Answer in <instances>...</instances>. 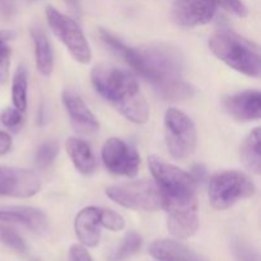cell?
<instances>
[{"mask_svg": "<svg viewBox=\"0 0 261 261\" xmlns=\"http://www.w3.org/2000/svg\"><path fill=\"white\" fill-rule=\"evenodd\" d=\"M99 37L105 45L149 82L162 99L175 102L193 97L194 88L182 78L185 63L180 50L166 43L130 47L102 28L99 30Z\"/></svg>", "mask_w": 261, "mask_h": 261, "instance_id": "cell-1", "label": "cell"}, {"mask_svg": "<svg viewBox=\"0 0 261 261\" xmlns=\"http://www.w3.org/2000/svg\"><path fill=\"white\" fill-rule=\"evenodd\" d=\"M96 91L134 124H145L149 107L140 92L137 79L129 71L112 65H98L91 73Z\"/></svg>", "mask_w": 261, "mask_h": 261, "instance_id": "cell-2", "label": "cell"}, {"mask_svg": "<svg viewBox=\"0 0 261 261\" xmlns=\"http://www.w3.org/2000/svg\"><path fill=\"white\" fill-rule=\"evenodd\" d=\"M212 53L229 68L247 76H259L261 61L259 47L229 28H219L209 38Z\"/></svg>", "mask_w": 261, "mask_h": 261, "instance_id": "cell-3", "label": "cell"}, {"mask_svg": "<svg viewBox=\"0 0 261 261\" xmlns=\"http://www.w3.org/2000/svg\"><path fill=\"white\" fill-rule=\"evenodd\" d=\"M106 195L119 205L133 211L154 212L162 209L163 194L153 181L140 180L110 186Z\"/></svg>", "mask_w": 261, "mask_h": 261, "instance_id": "cell-4", "label": "cell"}, {"mask_svg": "<svg viewBox=\"0 0 261 261\" xmlns=\"http://www.w3.org/2000/svg\"><path fill=\"white\" fill-rule=\"evenodd\" d=\"M255 191L254 182L240 171H223L209 181V201L218 211L231 208L241 199L251 198Z\"/></svg>", "mask_w": 261, "mask_h": 261, "instance_id": "cell-5", "label": "cell"}, {"mask_svg": "<svg viewBox=\"0 0 261 261\" xmlns=\"http://www.w3.org/2000/svg\"><path fill=\"white\" fill-rule=\"evenodd\" d=\"M46 18L54 35L65 45L71 56L78 63L88 64L92 59V51L78 23L54 7L46 8Z\"/></svg>", "mask_w": 261, "mask_h": 261, "instance_id": "cell-6", "label": "cell"}, {"mask_svg": "<svg viewBox=\"0 0 261 261\" xmlns=\"http://www.w3.org/2000/svg\"><path fill=\"white\" fill-rule=\"evenodd\" d=\"M166 144L176 160H185L196 147V127L193 120L177 109H168L165 115Z\"/></svg>", "mask_w": 261, "mask_h": 261, "instance_id": "cell-7", "label": "cell"}, {"mask_svg": "<svg viewBox=\"0 0 261 261\" xmlns=\"http://www.w3.org/2000/svg\"><path fill=\"white\" fill-rule=\"evenodd\" d=\"M167 213V229L175 239L188 240L199 229L196 196L178 198L163 195V206Z\"/></svg>", "mask_w": 261, "mask_h": 261, "instance_id": "cell-8", "label": "cell"}, {"mask_svg": "<svg viewBox=\"0 0 261 261\" xmlns=\"http://www.w3.org/2000/svg\"><path fill=\"white\" fill-rule=\"evenodd\" d=\"M150 172L163 195L188 198L196 196V181L186 171L165 162L155 155L148 158Z\"/></svg>", "mask_w": 261, "mask_h": 261, "instance_id": "cell-9", "label": "cell"}, {"mask_svg": "<svg viewBox=\"0 0 261 261\" xmlns=\"http://www.w3.org/2000/svg\"><path fill=\"white\" fill-rule=\"evenodd\" d=\"M102 161L114 175L135 177L140 165L137 150L119 138H110L102 148Z\"/></svg>", "mask_w": 261, "mask_h": 261, "instance_id": "cell-10", "label": "cell"}, {"mask_svg": "<svg viewBox=\"0 0 261 261\" xmlns=\"http://www.w3.org/2000/svg\"><path fill=\"white\" fill-rule=\"evenodd\" d=\"M41 190V180L24 168L0 166V195L25 199Z\"/></svg>", "mask_w": 261, "mask_h": 261, "instance_id": "cell-11", "label": "cell"}, {"mask_svg": "<svg viewBox=\"0 0 261 261\" xmlns=\"http://www.w3.org/2000/svg\"><path fill=\"white\" fill-rule=\"evenodd\" d=\"M213 0H175L172 18L178 25L196 27L211 22L217 13Z\"/></svg>", "mask_w": 261, "mask_h": 261, "instance_id": "cell-12", "label": "cell"}, {"mask_svg": "<svg viewBox=\"0 0 261 261\" xmlns=\"http://www.w3.org/2000/svg\"><path fill=\"white\" fill-rule=\"evenodd\" d=\"M63 103L76 133L82 135H93L98 132L99 124L96 116L79 94L71 89H65L63 92Z\"/></svg>", "mask_w": 261, "mask_h": 261, "instance_id": "cell-13", "label": "cell"}, {"mask_svg": "<svg viewBox=\"0 0 261 261\" xmlns=\"http://www.w3.org/2000/svg\"><path fill=\"white\" fill-rule=\"evenodd\" d=\"M223 106L233 119L240 121L259 120L261 117V94L254 89L231 94L223 99Z\"/></svg>", "mask_w": 261, "mask_h": 261, "instance_id": "cell-14", "label": "cell"}, {"mask_svg": "<svg viewBox=\"0 0 261 261\" xmlns=\"http://www.w3.org/2000/svg\"><path fill=\"white\" fill-rule=\"evenodd\" d=\"M0 221L17 223L27 227L36 233H43L47 229V218L40 209L32 206L7 205L0 206Z\"/></svg>", "mask_w": 261, "mask_h": 261, "instance_id": "cell-15", "label": "cell"}, {"mask_svg": "<svg viewBox=\"0 0 261 261\" xmlns=\"http://www.w3.org/2000/svg\"><path fill=\"white\" fill-rule=\"evenodd\" d=\"M74 229L82 245L96 247L101 240L99 231V208L87 206L82 209L74 221Z\"/></svg>", "mask_w": 261, "mask_h": 261, "instance_id": "cell-16", "label": "cell"}, {"mask_svg": "<svg viewBox=\"0 0 261 261\" xmlns=\"http://www.w3.org/2000/svg\"><path fill=\"white\" fill-rule=\"evenodd\" d=\"M148 251L161 261H206L190 247L173 240H157L150 244Z\"/></svg>", "mask_w": 261, "mask_h": 261, "instance_id": "cell-17", "label": "cell"}, {"mask_svg": "<svg viewBox=\"0 0 261 261\" xmlns=\"http://www.w3.org/2000/svg\"><path fill=\"white\" fill-rule=\"evenodd\" d=\"M66 152L73 162L74 167L83 175H91L97 167V161L91 147L84 140L78 138H69L65 143Z\"/></svg>", "mask_w": 261, "mask_h": 261, "instance_id": "cell-18", "label": "cell"}, {"mask_svg": "<svg viewBox=\"0 0 261 261\" xmlns=\"http://www.w3.org/2000/svg\"><path fill=\"white\" fill-rule=\"evenodd\" d=\"M33 47H35L36 65L42 75H51L54 70V53L47 36L41 27L31 28Z\"/></svg>", "mask_w": 261, "mask_h": 261, "instance_id": "cell-19", "label": "cell"}, {"mask_svg": "<svg viewBox=\"0 0 261 261\" xmlns=\"http://www.w3.org/2000/svg\"><path fill=\"white\" fill-rule=\"evenodd\" d=\"M261 132L259 127L252 130L249 137L245 139L241 149V158L245 167L252 173L259 175L261 171V155H260Z\"/></svg>", "mask_w": 261, "mask_h": 261, "instance_id": "cell-20", "label": "cell"}, {"mask_svg": "<svg viewBox=\"0 0 261 261\" xmlns=\"http://www.w3.org/2000/svg\"><path fill=\"white\" fill-rule=\"evenodd\" d=\"M28 75L27 70L23 65L17 69L13 78L12 84V99L15 109L20 112H24L27 110L28 101Z\"/></svg>", "mask_w": 261, "mask_h": 261, "instance_id": "cell-21", "label": "cell"}, {"mask_svg": "<svg viewBox=\"0 0 261 261\" xmlns=\"http://www.w3.org/2000/svg\"><path fill=\"white\" fill-rule=\"evenodd\" d=\"M142 237L139 233L132 231L127 232L125 234L124 240L121 241L120 246L117 247L114 251V254L111 255V261H122L126 260L127 257H130L132 255H134L135 252H138L142 247Z\"/></svg>", "mask_w": 261, "mask_h": 261, "instance_id": "cell-22", "label": "cell"}, {"mask_svg": "<svg viewBox=\"0 0 261 261\" xmlns=\"http://www.w3.org/2000/svg\"><path fill=\"white\" fill-rule=\"evenodd\" d=\"M59 152V145L55 142H46L43 144L40 145V148L37 149L36 153L35 162L40 170H45L47 168L51 163L54 162V160L56 158Z\"/></svg>", "mask_w": 261, "mask_h": 261, "instance_id": "cell-23", "label": "cell"}, {"mask_svg": "<svg viewBox=\"0 0 261 261\" xmlns=\"http://www.w3.org/2000/svg\"><path fill=\"white\" fill-rule=\"evenodd\" d=\"M99 226L112 232H119L125 228V219L111 209L99 208Z\"/></svg>", "mask_w": 261, "mask_h": 261, "instance_id": "cell-24", "label": "cell"}, {"mask_svg": "<svg viewBox=\"0 0 261 261\" xmlns=\"http://www.w3.org/2000/svg\"><path fill=\"white\" fill-rule=\"evenodd\" d=\"M0 241L5 245V246L10 247L12 250L17 252H24L25 251V244L22 240L19 234L15 233L13 229L7 228V227L0 226Z\"/></svg>", "mask_w": 261, "mask_h": 261, "instance_id": "cell-25", "label": "cell"}, {"mask_svg": "<svg viewBox=\"0 0 261 261\" xmlns=\"http://www.w3.org/2000/svg\"><path fill=\"white\" fill-rule=\"evenodd\" d=\"M0 120L3 125L13 132H18L20 126L23 125V116L22 112L18 111L15 107H8L0 114Z\"/></svg>", "mask_w": 261, "mask_h": 261, "instance_id": "cell-26", "label": "cell"}, {"mask_svg": "<svg viewBox=\"0 0 261 261\" xmlns=\"http://www.w3.org/2000/svg\"><path fill=\"white\" fill-rule=\"evenodd\" d=\"M234 254L237 261H259V255L246 242L237 241L234 245Z\"/></svg>", "mask_w": 261, "mask_h": 261, "instance_id": "cell-27", "label": "cell"}, {"mask_svg": "<svg viewBox=\"0 0 261 261\" xmlns=\"http://www.w3.org/2000/svg\"><path fill=\"white\" fill-rule=\"evenodd\" d=\"M217 7H222L223 9L233 13L237 17L245 18L247 15L246 5L242 3V0H213Z\"/></svg>", "mask_w": 261, "mask_h": 261, "instance_id": "cell-28", "label": "cell"}, {"mask_svg": "<svg viewBox=\"0 0 261 261\" xmlns=\"http://www.w3.org/2000/svg\"><path fill=\"white\" fill-rule=\"evenodd\" d=\"M10 65V48L7 43L0 45V83H5L9 75Z\"/></svg>", "mask_w": 261, "mask_h": 261, "instance_id": "cell-29", "label": "cell"}, {"mask_svg": "<svg viewBox=\"0 0 261 261\" xmlns=\"http://www.w3.org/2000/svg\"><path fill=\"white\" fill-rule=\"evenodd\" d=\"M69 256L70 261H93L88 251L82 245H73L69 250Z\"/></svg>", "mask_w": 261, "mask_h": 261, "instance_id": "cell-30", "label": "cell"}, {"mask_svg": "<svg viewBox=\"0 0 261 261\" xmlns=\"http://www.w3.org/2000/svg\"><path fill=\"white\" fill-rule=\"evenodd\" d=\"M12 148V138L9 134L0 132V155L7 154Z\"/></svg>", "mask_w": 261, "mask_h": 261, "instance_id": "cell-31", "label": "cell"}, {"mask_svg": "<svg viewBox=\"0 0 261 261\" xmlns=\"http://www.w3.org/2000/svg\"><path fill=\"white\" fill-rule=\"evenodd\" d=\"M191 176H193L194 180L196 181V184H199L200 181H204L206 177V170L203 165H196L194 166L193 170H191Z\"/></svg>", "mask_w": 261, "mask_h": 261, "instance_id": "cell-32", "label": "cell"}, {"mask_svg": "<svg viewBox=\"0 0 261 261\" xmlns=\"http://www.w3.org/2000/svg\"><path fill=\"white\" fill-rule=\"evenodd\" d=\"M14 10V3L13 0H0V14L4 17H9Z\"/></svg>", "mask_w": 261, "mask_h": 261, "instance_id": "cell-33", "label": "cell"}, {"mask_svg": "<svg viewBox=\"0 0 261 261\" xmlns=\"http://www.w3.org/2000/svg\"><path fill=\"white\" fill-rule=\"evenodd\" d=\"M13 37H14V32H12V31L0 30V45H2V43H7L8 41L12 40Z\"/></svg>", "mask_w": 261, "mask_h": 261, "instance_id": "cell-34", "label": "cell"}, {"mask_svg": "<svg viewBox=\"0 0 261 261\" xmlns=\"http://www.w3.org/2000/svg\"><path fill=\"white\" fill-rule=\"evenodd\" d=\"M31 2H35V0H31Z\"/></svg>", "mask_w": 261, "mask_h": 261, "instance_id": "cell-35", "label": "cell"}, {"mask_svg": "<svg viewBox=\"0 0 261 261\" xmlns=\"http://www.w3.org/2000/svg\"><path fill=\"white\" fill-rule=\"evenodd\" d=\"M36 261H37V260H36Z\"/></svg>", "mask_w": 261, "mask_h": 261, "instance_id": "cell-36", "label": "cell"}]
</instances>
